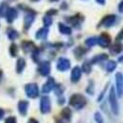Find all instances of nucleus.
I'll list each match as a JSON object with an SVG mask.
<instances>
[{"instance_id": "nucleus-1", "label": "nucleus", "mask_w": 123, "mask_h": 123, "mask_svg": "<svg viewBox=\"0 0 123 123\" xmlns=\"http://www.w3.org/2000/svg\"><path fill=\"white\" fill-rule=\"evenodd\" d=\"M26 92L30 97H35L37 95V88H36L35 85L30 84L26 87Z\"/></svg>"}, {"instance_id": "nucleus-2", "label": "nucleus", "mask_w": 123, "mask_h": 123, "mask_svg": "<svg viewBox=\"0 0 123 123\" xmlns=\"http://www.w3.org/2000/svg\"><path fill=\"white\" fill-rule=\"evenodd\" d=\"M16 15H17V13H16V11L14 9H10L7 12V19L9 22L13 21V19L16 17Z\"/></svg>"}, {"instance_id": "nucleus-3", "label": "nucleus", "mask_w": 123, "mask_h": 123, "mask_svg": "<svg viewBox=\"0 0 123 123\" xmlns=\"http://www.w3.org/2000/svg\"><path fill=\"white\" fill-rule=\"evenodd\" d=\"M27 108H28V102L26 101H20L18 103V110L22 115H25L27 112Z\"/></svg>"}, {"instance_id": "nucleus-4", "label": "nucleus", "mask_w": 123, "mask_h": 123, "mask_svg": "<svg viewBox=\"0 0 123 123\" xmlns=\"http://www.w3.org/2000/svg\"><path fill=\"white\" fill-rule=\"evenodd\" d=\"M24 66H25V61L23 59H19L18 62H17V71L18 72H21L23 70Z\"/></svg>"}, {"instance_id": "nucleus-5", "label": "nucleus", "mask_w": 123, "mask_h": 123, "mask_svg": "<svg viewBox=\"0 0 123 123\" xmlns=\"http://www.w3.org/2000/svg\"><path fill=\"white\" fill-rule=\"evenodd\" d=\"M18 36V33L14 30H10L9 31V38L12 40H14L16 37Z\"/></svg>"}, {"instance_id": "nucleus-6", "label": "nucleus", "mask_w": 123, "mask_h": 123, "mask_svg": "<svg viewBox=\"0 0 123 123\" xmlns=\"http://www.w3.org/2000/svg\"><path fill=\"white\" fill-rule=\"evenodd\" d=\"M5 123H16V119L14 117H8L6 120H5Z\"/></svg>"}, {"instance_id": "nucleus-7", "label": "nucleus", "mask_w": 123, "mask_h": 123, "mask_svg": "<svg viewBox=\"0 0 123 123\" xmlns=\"http://www.w3.org/2000/svg\"><path fill=\"white\" fill-rule=\"evenodd\" d=\"M11 53H12V56H15L16 54V46L13 44V45H12L11 46Z\"/></svg>"}, {"instance_id": "nucleus-8", "label": "nucleus", "mask_w": 123, "mask_h": 123, "mask_svg": "<svg viewBox=\"0 0 123 123\" xmlns=\"http://www.w3.org/2000/svg\"><path fill=\"white\" fill-rule=\"evenodd\" d=\"M4 115H5V112H4V110L0 108V119H2V118H3Z\"/></svg>"}, {"instance_id": "nucleus-9", "label": "nucleus", "mask_w": 123, "mask_h": 123, "mask_svg": "<svg viewBox=\"0 0 123 123\" xmlns=\"http://www.w3.org/2000/svg\"><path fill=\"white\" fill-rule=\"evenodd\" d=\"M29 123H36V122H35L34 120H31V121H30V122H29Z\"/></svg>"}]
</instances>
